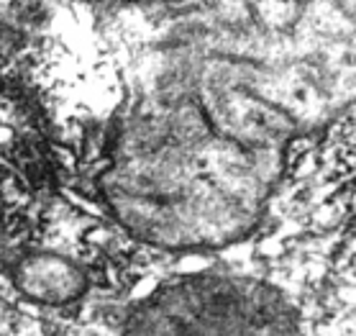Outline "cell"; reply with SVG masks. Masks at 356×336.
<instances>
[{
  "label": "cell",
  "instance_id": "cell-1",
  "mask_svg": "<svg viewBox=\"0 0 356 336\" xmlns=\"http://www.w3.org/2000/svg\"><path fill=\"white\" fill-rule=\"evenodd\" d=\"M123 336H305L295 301L246 275L170 280L131 308Z\"/></svg>",
  "mask_w": 356,
  "mask_h": 336
},
{
  "label": "cell",
  "instance_id": "cell-2",
  "mask_svg": "<svg viewBox=\"0 0 356 336\" xmlns=\"http://www.w3.org/2000/svg\"><path fill=\"white\" fill-rule=\"evenodd\" d=\"M13 280L29 301L44 305H67L88 290L85 272L59 255L26 257L13 272Z\"/></svg>",
  "mask_w": 356,
  "mask_h": 336
}]
</instances>
